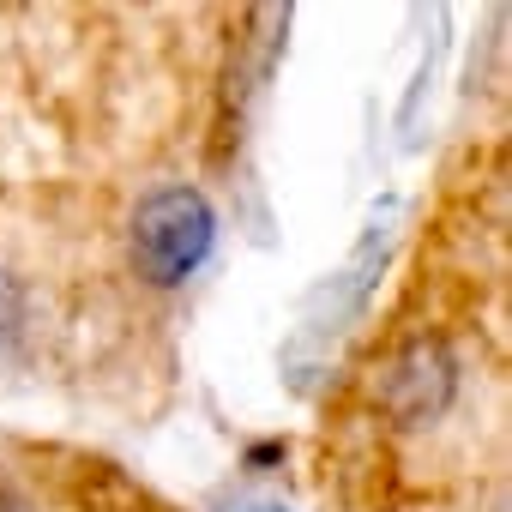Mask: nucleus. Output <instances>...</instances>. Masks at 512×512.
Segmentation results:
<instances>
[{"instance_id": "2", "label": "nucleus", "mask_w": 512, "mask_h": 512, "mask_svg": "<svg viewBox=\"0 0 512 512\" xmlns=\"http://www.w3.org/2000/svg\"><path fill=\"white\" fill-rule=\"evenodd\" d=\"M458 392V362L440 338H410L392 362H386V380H380V404L404 422V428H428L446 416Z\"/></svg>"}, {"instance_id": "4", "label": "nucleus", "mask_w": 512, "mask_h": 512, "mask_svg": "<svg viewBox=\"0 0 512 512\" xmlns=\"http://www.w3.org/2000/svg\"><path fill=\"white\" fill-rule=\"evenodd\" d=\"M217 512H290L284 500H260V494H247V500H223Z\"/></svg>"}, {"instance_id": "3", "label": "nucleus", "mask_w": 512, "mask_h": 512, "mask_svg": "<svg viewBox=\"0 0 512 512\" xmlns=\"http://www.w3.org/2000/svg\"><path fill=\"white\" fill-rule=\"evenodd\" d=\"M19 332H25V284L0 266V356L19 344Z\"/></svg>"}, {"instance_id": "5", "label": "nucleus", "mask_w": 512, "mask_h": 512, "mask_svg": "<svg viewBox=\"0 0 512 512\" xmlns=\"http://www.w3.org/2000/svg\"><path fill=\"white\" fill-rule=\"evenodd\" d=\"M0 512H25V506H19V500H13V494H0Z\"/></svg>"}, {"instance_id": "1", "label": "nucleus", "mask_w": 512, "mask_h": 512, "mask_svg": "<svg viewBox=\"0 0 512 512\" xmlns=\"http://www.w3.org/2000/svg\"><path fill=\"white\" fill-rule=\"evenodd\" d=\"M217 247V211L199 187L175 181L139 199L133 211V266L157 290H181Z\"/></svg>"}]
</instances>
